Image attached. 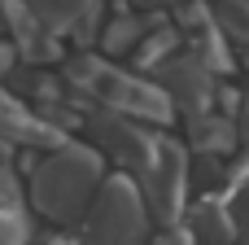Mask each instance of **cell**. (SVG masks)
Returning a JSON list of instances; mask_svg holds the SVG:
<instances>
[{
  "label": "cell",
  "instance_id": "obj_2",
  "mask_svg": "<svg viewBox=\"0 0 249 245\" xmlns=\"http://www.w3.org/2000/svg\"><path fill=\"white\" fill-rule=\"evenodd\" d=\"M144 232L140 224V206L131 188H105L96 215H92V245H136Z\"/></svg>",
  "mask_w": 249,
  "mask_h": 245
},
{
  "label": "cell",
  "instance_id": "obj_1",
  "mask_svg": "<svg viewBox=\"0 0 249 245\" xmlns=\"http://www.w3.org/2000/svg\"><path fill=\"white\" fill-rule=\"evenodd\" d=\"M96 188V158L79 153V149H66V153H53L39 175H35V206L48 210L53 219H70L74 210L88 206Z\"/></svg>",
  "mask_w": 249,
  "mask_h": 245
},
{
  "label": "cell",
  "instance_id": "obj_3",
  "mask_svg": "<svg viewBox=\"0 0 249 245\" xmlns=\"http://www.w3.org/2000/svg\"><path fill=\"white\" fill-rule=\"evenodd\" d=\"M236 224H241V232H245V241H249V188L241 193V206H236Z\"/></svg>",
  "mask_w": 249,
  "mask_h": 245
}]
</instances>
